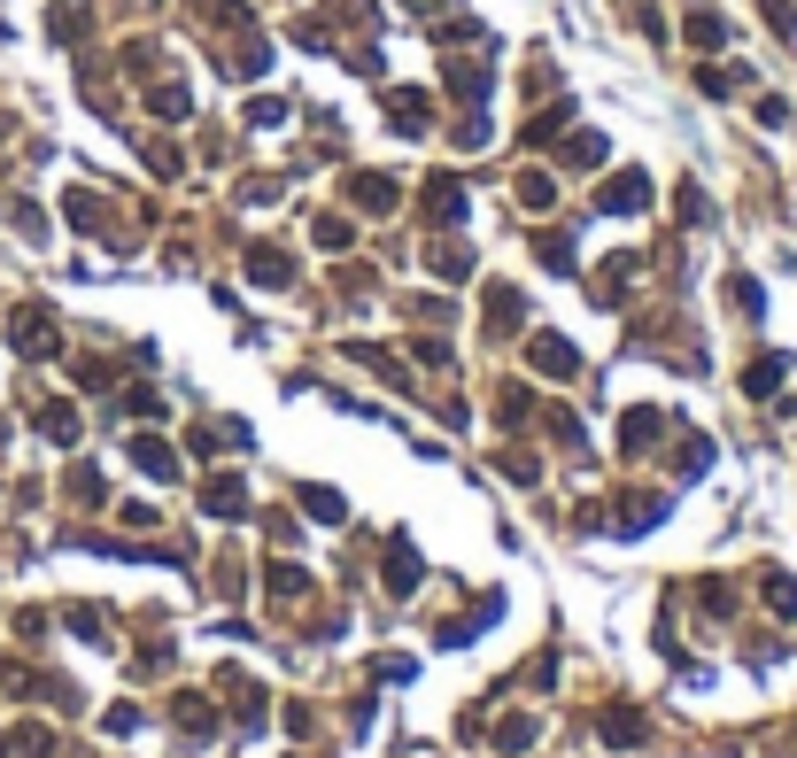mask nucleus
Here are the masks:
<instances>
[{
    "label": "nucleus",
    "instance_id": "obj_1",
    "mask_svg": "<svg viewBox=\"0 0 797 758\" xmlns=\"http://www.w3.org/2000/svg\"><path fill=\"white\" fill-rule=\"evenodd\" d=\"M387 124H395V132H434V93L395 86L387 93Z\"/></svg>",
    "mask_w": 797,
    "mask_h": 758
},
{
    "label": "nucleus",
    "instance_id": "obj_2",
    "mask_svg": "<svg viewBox=\"0 0 797 758\" xmlns=\"http://www.w3.org/2000/svg\"><path fill=\"white\" fill-rule=\"evenodd\" d=\"M643 202H650V178L643 171H620L612 186H596V209H612V217H635Z\"/></svg>",
    "mask_w": 797,
    "mask_h": 758
},
{
    "label": "nucleus",
    "instance_id": "obj_3",
    "mask_svg": "<svg viewBox=\"0 0 797 758\" xmlns=\"http://www.w3.org/2000/svg\"><path fill=\"white\" fill-rule=\"evenodd\" d=\"M534 372H550V379H573V372H581V356H573V341H558V333H534Z\"/></svg>",
    "mask_w": 797,
    "mask_h": 758
},
{
    "label": "nucleus",
    "instance_id": "obj_4",
    "mask_svg": "<svg viewBox=\"0 0 797 758\" xmlns=\"http://www.w3.org/2000/svg\"><path fill=\"white\" fill-rule=\"evenodd\" d=\"M8 333H16V349H24V356H47V349H55V318H47V310H16Z\"/></svg>",
    "mask_w": 797,
    "mask_h": 758
},
{
    "label": "nucleus",
    "instance_id": "obj_5",
    "mask_svg": "<svg viewBox=\"0 0 797 758\" xmlns=\"http://www.w3.org/2000/svg\"><path fill=\"white\" fill-rule=\"evenodd\" d=\"M426 217H434V225H457V217H465V186H457V178H426Z\"/></svg>",
    "mask_w": 797,
    "mask_h": 758
},
{
    "label": "nucleus",
    "instance_id": "obj_6",
    "mask_svg": "<svg viewBox=\"0 0 797 758\" xmlns=\"http://www.w3.org/2000/svg\"><path fill=\"white\" fill-rule=\"evenodd\" d=\"M349 202H356V209H372V217H387V209H395V178H380V171L349 178Z\"/></svg>",
    "mask_w": 797,
    "mask_h": 758
},
{
    "label": "nucleus",
    "instance_id": "obj_7",
    "mask_svg": "<svg viewBox=\"0 0 797 758\" xmlns=\"http://www.w3.org/2000/svg\"><path fill=\"white\" fill-rule=\"evenodd\" d=\"M449 93L457 101H488V62H449Z\"/></svg>",
    "mask_w": 797,
    "mask_h": 758
},
{
    "label": "nucleus",
    "instance_id": "obj_8",
    "mask_svg": "<svg viewBox=\"0 0 797 758\" xmlns=\"http://www.w3.org/2000/svg\"><path fill=\"white\" fill-rule=\"evenodd\" d=\"M248 279H264V287H287V279H295V263L279 256V248H248Z\"/></svg>",
    "mask_w": 797,
    "mask_h": 758
},
{
    "label": "nucleus",
    "instance_id": "obj_9",
    "mask_svg": "<svg viewBox=\"0 0 797 758\" xmlns=\"http://www.w3.org/2000/svg\"><path fill=\"white\" fill-rule=\"evenodd\" d=\"M132 465L155 472V480H171V472H178V449H171V441H132Z\"/></svg>",
    "mask_w": 797,
    "mask_h": 758
},
{
    "label": "nucleus",
    "instance_id": "obj_10",
    "mask_svg": "<svg viewBox=\"0 0 797 758\" xmlns=\"http://www.w3.org/2000/svg\"><path fill=\"white\" fill-rule=\"evenodd\" d=\"M86 0H55V16H47V31H55V39H86Z\"/></svg>",
    "mask_w": 797,
    "mask_h": 758
},
{
    "label": "nucleus",
    "instance_id": "obj_11",
    "mask_svg": "<svg viewBox=\"0 0 797 758\" xmlns=\"http://www.w3.org/2000/svg\"><path fill=\"white\" fill-rule=\"evenodd\" d=\"M209 511H217V519H240V511H248V496H240V480H209Z\"/></svg>",
    "mask_w": 797,
    "mask_h": 758
},
{
    "label": "nucleus",
    "instance_id": "obj_12",
    "mask_svg": "<svg viewBox=\"0 0 797 758\" xmlns=\"http://www.w3.org/2000/svg\"><path fill=\"white\" fill-rule=\"evenodd\" d=\"M418 581V557L403 550V542H395V550H387V588H395V596H403V588Z\"/></svg>",
    "mask_w": 797,
    "mask_h": 758
},
{
    "label": "nucleus",
    "instance_id": "obj_13",
    "mask_svg": "<svg viewBox=\"0 0 797 758\" xmlns=\"http://www.w3.org/2000/svg\"><path fill=\"white\" fill-rule=\"evenodd\" d=\"M743 387H751V395H774V387H782V356H759V364L743 372Z\"/></svg>",
    "mask_w": 797,
    "mask_h": 758
},
{
    "label": "nucleus",
    "instance_id": "obj_14",
    "mask_svg": "<svg viewBox=\"0 0 797 758\" xmlns=\"http://www.w3.org/2000/svg\"><path fill=\"white\" fill-rule=\"evenodd\" d=\"M295 496H302V511H310V519H341V496H333V488H310V480H302Z\"/></svg>",
    "mask_w": 797,
    "mask_h": 758
},
{
    "label": "nucleus",
    "instance_id": "obj_15",
    "mask_svg": "<svg viewBox=\"0 0 797 758\" xmlns=\"http://www.w3.org/2000/svg\"><path fill=\"white\" fill-rule=\"evenodd\" d=\"M519 202H527V209H550V202H558L550 171H527V178H519Z\"/></svg>",
    "mask_w": 797,
    "mask_h": 758
},
{
    "label": "nucleus",
    "instance_id": "obj_16",
    "mask_svg": "<svg viewBox=\"0 0 797 758\" xmlns=\"http://www.w3.org/2000/svg\"><path fill=\"white\" fill-rule=\"evenodd\" d=\"M565 124H573V109H565V101H558V109H550V117H534V124H527V147H542V140H558Z\"/></svg>",
    "mask_w": 797,
    "mask_h": 758
},
{
    "label": "nucleus",
    "instance_id": "obj_17",
    "mask_svg": "<svg viewBox=\"0 0 797 758\" xmlns=\"http://www.w3.org/2000/svg\"><path fill=\"white\" fill-rule=\"evenodd\" d=\"M689 39H697V47H720V39H728V24H720L712 8H697V16H689Z\"/></svg>",
    "mask_w": 797,
    "mask_h": 758
},
{
    "label": "nucleus",
    "instance_id": "obj_18",
    "mask_svg": "<svg viewBox=\"0 0 797 758\" xmlns=\"http://www.w3.org/2000/svg\"><path fill=\"white\" fill-rule=\"evenodd\" d=\"M527 743H534V720H527V712H519V720H503V728H496V751H527Z\"/></svg>",
    "mask_w": 797,
    "mask_h": 758
},
{
    "label": "nucleus",
    "instance_id": "obj_19",
    "mask_svg": "<svg viewBox=\"0 0 797 758\" xmlns=\"http://www.w3.org/2000/svg\"><path fill=\"white\" fill-rule=\"evenodd\" d=\"M565 163H604V140H596V132H573V140H565Z\"/></svg>",
    "mask_w": 797,
    "mask_h": 758
},
{
    "label": "nucleus",
    "instance_id": "obj_20",
    "mask_svg": "<svg viewBox=\"0 0 797 758\" xmlns=\"http://www.w3.org/2000/svg\"><path fill=\"white\" fill-rule=\"evenodd\" d=\"M534 256L550 263V271H573V240H558V233H550V240H534Z\"/></svg>",
    "mask_w": 797,
    "mask_h": 758
},
{
    "label": "nucleus",
    "instance_id": "obj_21",
    "mask_svg": "<svg viewBox=\"0 0 797 758\" xmlns=\"http://www.w3.org/2000/svg\"><path fill=\"white\" fill-rule=\"evenodd\" d=\"M39 426H47V434H55V441H78V410H70V403H55V410H47V418H39Z\"/></svg>",
    "mask_w": 797,
    "mask_h": 758
},
{
    "label": "nucleus",
    "instance_id": "obj_22",
    "mask_svg": "<svg viewBox=\"0 0 797 758\" xmlns=\"http://www.w3.org/2000/svg\"><path fill=\"white\" fill-rule=\"evenodd\" d=\"M148 101H155V117H186V86H155Z\"/></svg>",
    "mask_w": 797,
    "mask_h": 758
},
{
    "label": "nucleus",
    "instance_id": "obj_23",
    "mask_svg": "<svg viewBox=\"0 0 797 758\" xmlns=\"http://www.w3.org/2000/svg\"><path fill=\"white\" fill-rule=\"evenodd\" d=\"M279 117H287V101H248V124H256V132H271Z\"/></svg>",
    "mask_w": 797,
    "mask_h": 758
},
{
    "label": "nucleus",
    "instance_id": "obj_24",
    "mask_svg": "<svg viewBox=\"0 0 797 758\" xmlns=\"http://www.w3.org/2000/svg\"><path fill=\"white\" fill-rule=\"evenodd\" d=\"M349 240H356V233L341 225V217H318V248H349Z\"/></svg>",
    "mask_w": 797,
    "mask_h": 758
}]
</instances>
